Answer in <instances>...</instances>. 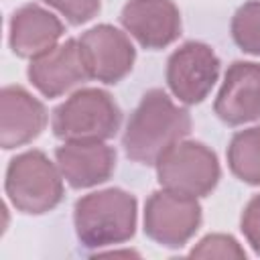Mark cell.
<instances>
[{
	"instance_id": "obj_15",
	"label": "cell",
	"mask_w": 260,
	"mask_h": 260,
	"mask_svg": "<svg viewBox=\"0 0 260 260\" xmlns=\"http://www.w3.org/2000/svg\"><path fill=\"white\" fill-rule=\"evenodd\" d=\"M228 167L236 179L260 185V126L238 130L228 144Z\"/></svg>"
},
{
	"instance_id": "obj_12",
	"label": "cell",
	"mask_w": 260,
	"mask_h": 260,
	"mask_svg": "<svg viewBox=\"0 0 260 260\" xmlns=\"http://www.w3.org/2000/svg\"><path fill=\"white\" fill-rule=\"evenodd\" d=\"M49 120L47 108L22 85L0 91V144L4 150L24 146L41 136Z\"/></svg>"
},
{
	"instance_id": "obj_5",
	"label": "cell",
	"mask_w": 260,
	"mask_h": 260,
	"mask_svg": "<svg viewBox=\"0 0 260 260\" xmlns=\"http://www.w3.org/2000/svg\"><path fill=\"white\" fill-rule=\"evenodd\" d=\"M154 169L162 189L197 199L209 195L221 177L217 154L207 144L185 138L165 150Z\"/></svg>"
},
{
	"instance_id": "obj_13",
	"label": "cell",
	"mask_w": 260,
	"mask_h": 260,
	"mask_svg": "<svg viewBox=\"0 0 260 260\" xmlns=\"http://www.w3.org/2000/svg\"><path fill=\"white\" fill-rule=\"evenodd\" d=\"M55 162L73 189L106 183L116 171V150L106 140H75L55 148Z\"/></svg>"
},
{
	"instance_id": "obj_2",
	"label": "cell",
	"mask_w": 260,
	"mask_h": 260,
	"mask_svg": "<svg viewBox=\"0 0 260 260\" xmlns=\"http://www.w3.org/2000/svg\"><path fill=\"white\" fill-rule=\"evenodd\" d=\"M136 197L120 187L91 191L75 201L73 225L85 248H108L128 242L136 234Z\"/></svg>"
},
{
	"instance_id": "obj_1",
	"label": "cell",
	"mask_w": 260,
	"mask_h": 260,
	"mask_svg": "<svg viewBox=\"0 0 260 260\" xmlns=\"http://www.w3.org/2000/svg\"><path fill=\"white\" fill-rule=\"evenodd\" d=\"M191 132L189 110L177 106L167 91L148 89L128 118L122 146L130 160L156 165L160 154Z\"/></svg>"
},
{
	"instance_id": "obj_19",
	"label": "cell",
	"mask_w": 260,
	"mask_h": 260,
	"mask_svg": "<svg viewBox=\"0 0 260 260\" xmlns=\"http://www.w3.org/2000/svg\"><path fill=\"white\" fill-rule=\"evenodd\" d=\"M240 230L254 254L260 256V193L246 203L240 217Z\"/></svg>"
},
{
	"instance_id": "obj_9",
	"label": "cell",
	"mask_w": 260,
	"mask_h": 260,
	"mask_svg": "<svg viewBox=\"0 0 260 260\" xmlns=\"http://www.w3.org/2000/svg\"><path fill=\"white\" fill-rule=\"evenodd\" d=\"M91 79L106 85L122 81L134 67L136 49L128 32L114 24H95L79 37Z\"/></svg>"
},
{
	"instance_id": "obj_17",
	"label": "cell",
	"mask_w": 260,
	"mask_h": 260,
	"mask_svg": "<svg viewBox=\"0 0 260 260\" xmlns=\"http://www.w3.org/2000/svg\"><path fill=\"white\" fill-rule=\"evenodd\" d=\"M191 258H246V250L230 234H207L189 252Z\"/></svg>"
},
{
	"instance_id": "obj_18",
	"label": "cell",
	"mask_w": 260,
	"mask_h": 260,
	"mask_svg": "<svg viewBox=\"0 0 260 260\" xmlns=\"http://www.w3.org/2000/svg\"><path fill=\"white\" fill-rule=\"evenodd\" d=\"M43 2L51 8H55L73 26L85 24L102 8V0H43Z\"/></svg>"
},
{
	"instance_id": "obj_14",
	"label": "cell",
	"mask_w": 260,
	"mask_h": 260,
	"mask_svg": "<svg viewBox=\"0 0 260 260\" xmlns=\"http://www.w3.org/2000/svg\"><path fill=\"white\" fill-rule=\"evenodd\" d=\"M63 32V22L51 10L39 4H24L10 16L8 45L14 55L22 59H35L53 49Z\"/></svg>"
},
{
	"instance_id": "obj_4",
	"label": "cell",
	"mask_w": 260,
	"mask_h": 260,
	"mask_svg": "<svg viewBox=\"0 0 260 260\" xmlns=\"http://www.w3.org/2000/svg\"><path fill=\"white\" fill-rule=\"evenodd\" d=\"M122 112L110 91L81 87L51 114V130L63 142L110 140L120 130Z\"/></svg>"
},
{
	"instance_id": "obj_8",
	"label": "cell",
	"mask_w": 260,
	"mask_h": 260,
	"mask_svg": "<svg viewBox=\"0 0 260 260\" xmlns=\"http://www.w3.org/2000/svg\"><path fill=\"white\" fill-rule=\"evenodd\" d=\"M26 77L45 98H59L91 79L79 39H67L30 59Z\"/></svg>"
},
{
	"instance_id": "obj_6",
	"label": "cell",
	"mask_w": 260,
	"mask_h": 260,
	"mask_svg": "<svg viewBox=\"0 0 260 260\" xmlns=\"http://www.w3.org/2000/svg\"><path fill=\"white\" fill-rule=\"evenodd\" d=\"M201 205L197 197L181 195L169 189L150 193L144 203L142 230L165 248H183L201 225Z\"/></svg>"
},
{
	"instance_id": "obj_16",
	"label": "cell",
	"mask_w": 260,
	"mask_h": 260,
	"mask_svg": "<svg viewBox=\"0 0 260 260\" xmlns=\"http://www.w3.org/2000/svg\"><path fill=\"white\" fill-rule=\"evenodd\" d=\"M234 43L248 55L260 57V0L244 2L230 22Z\"/></svg>"
},
{
	"instance_id": "obj_11",
	"label": "cell",
	"mask_w": 260,
	"mask_h": 260,
	"mask_svg": "<svg viewBox=\"0 0 260 260\" xmlns=\"http://www.w3.org/2000/svg\"><path fill=\"white\" fill-rule=\"evenodd\" d=\"M213 112L228 126L260 120V63L234 61L228 65Z\"/></svg>"
},
{
	"instance_id": "obj_10",
	"label": "cell",
	"mask_w": 260,
	"mask_h": 260,
	"mask_svg": "<svg viewBox=\"0 0 260 260\" xmlns=\"http://www.w3.org/2000/svg\"><path fill=\"white\" fill-rule=\"evenodd\" d=\"M120 22L148 51L165 49L181 35V12L175 0H128L122 6Z\"/></svg>"
},
{
	"instance_id": "obj_7",
	"label": "cell",
	"mask_w": 260,
	"mask_h": 260,
	"mask_svg": "<svg viewBox=\"0 0 260 260\" xmlns=\"http://www.w3.org/2000/svg\"><path fill=\"white\" fill-rule=\"evenodd\" d=\"M219 57L201 41H187L167 59L165 79L171 93L185 106L201 104L219 77Z\"/></svg>"
},
{
	"instance_id": "obj_3",
	"label": "cell",
	"mask_w": 260,
	"mask_h": 260,
	"mask_svg": "<svg viewBox=\"0 0 260 260\" xmlns=\"http://www.w3.org/2000/svg\"><path fill=\"white\" fill-rule=\"evenodd\" d=\"M10 205L26 215L53 211L63 199V175L43 150H24L10 158L4 177Z\"/></svg>"
}]
</instances>
